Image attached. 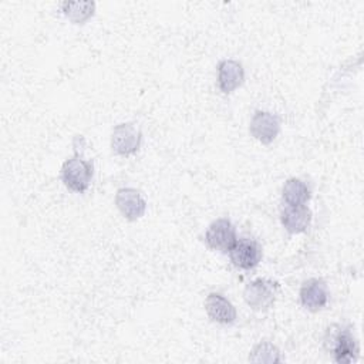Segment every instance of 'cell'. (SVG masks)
<instances>
[{
	"label": "cell",
	"mask_w": 364,
	"mask_h": 364,
	"mask_svg": "<svg viewBox=\"0 0 364 364\" xmlns=\"http://www.w3.org/2000/svg\"><path fill=\"white\" fill-rule=\"evenodd\" d=\"M326 348L333 354L334 361L340 364H348L357 360L358 346L350 330V327L331 326L327 328L324 338Z\"/></svg>",
	"instance_id": "6da1fadb"
},
{
	"label": "cell",
	"mask_w": 364,
	"mask_h": 364,
	"mask_svg": "<svg viewBox=\"0 0 364 364\" xmlns=\"http://www.w3.org/2000/svg\"><path fill=\"white\" fill-rule=\"evenodd\" d=\"M94 175L92 162L84 159L77 151L73 158L67 159L61 168V179L64 185L78 193L88 189Z\"/></svg>",
	"instance_id": "7a4b0ae2"
},
{
	"label": "cell",
	"mask_w": 364,
	"mask_h": 364,
	"mask_svg": "<svg viewBox=\"0 0 364 364\" xmlns=\"http://www.w3.org/2000/svg\"><path fill=\"white\" fill-rule=\"evenodd\" d=\"M277 284L267 279H256L250 282L243 291L245 301L253 310H267L276 300Z\"/></svg>",
	"instance_id": "3957f363"
},
{
	"label": "cell",
	"mask_w": 364,
	"mask_h": 364,
	"mask_svg": "<svg viewBox=\"0 0 364 364\" xmlns=\"http://www.w3.org/2000/svg\"><path fill=\"white\" fill-rule=\"evenodd\" d=\"M236 240H237L236 229L232 225V222L225 218L213 220L205 233L206 245L213 250H219L225 253L232 249Z\"/></svg>",
	"instance_id": "277c9868"
},
{
	"label": "cell",
	"mask_w": 364,
	"mask_h": 364,
	"mask_svg": "<svg viewBox=\"0 0 364 364\" xmlns=\"http://www.w3.org/2000/svg\"><path fill=\"white\" fill-rule=\"evenodd\" d=\"M141 131L131 122L119 124L114 128L111 136V148L115 154L128 156L135 154L141 146Z\"/></svg>",
	"instance_id": "5b68a950"
},
{
	"label": "cell",
	"mask_w": 364,
	"mask_h": 364,
	"mask_svg": "<svg viewBox=\"0 0 364 364\" xmlns=\"http://www.w3.org/2000/svg\"><path fill=\"white\" fill-rule=\"evenodd\" d=\"M229 256L233 266L237 269L250 270L259 264L262 259V249L256 240L243 237L236 240V243L229 250Z\"/></svg>",
	"instance_id": "8992f818"
},
{
	"label": "cell",
	"mask_w": 364,
	"mask_h": 364,
	"mask_svg": "<svg viewBox=\"0 0 364 364\" xmlns=\"http://www.w3.org/2000/svg\"><path fill=\"white\" fill-rule=\"evenodd\" d=\"M249 131L255 139L269 145L272 144L280 131V119L277 115L267 111H256L252 117Z\"/></svg>",
	"instance_id": "52a82bcc"
},
{
	"label": "cell",
	"mask_w": 364,
	"mask_h": 364,
	"mask_svg": "<svg viewBox=\"0 0 364 364\" xmlns=\"http://www.w3.org/2000/svg\"><path fill=\"white\" fill-rule=\"evenodd\" d=\"M115 205L122 216L128 220L139 219L146 209V202L139 191L134 188H121L115 195Z\"/></svg>",
	"instance_id": "ba28073f"
},
{
	"label": "cell",
	"mask_w": 364,
	"mask_h": 364,
	"mask_svg": "<svg viewBox=\"0 0 364 364\" xmlns=\"http://www.w3.org/2000/svg\"><path fill=\"white\" fill-rule=\"evenodd\" d=\"M300 301L310 311L321 310L328 301L327 284L321 279H309L300 287Z\"/></svg>",
	"instance_id": "9c48e42d"
},
{
	"label": "cell",
	"mask_w": 364,
	"mask_h": 364,
	"mask_svg": "<svg viewBox=\"0 0 364 364\" xmlns=\"http://www.w3.org/2000/svg\"><path fill=\"white\" fill-rule=\"evenodd\" d=\"M245 81V70L239 61L223 60L218 65V87L223 94L239 88Z\"/></svg>",
	"instance_id": "30bf717a"
},
{
	"label": "cell",
	"mask_w": 364,
	"mask_h": 364,
	"mask_svg": "<svg viewBox=\"0 0 364 364\" xmlns=\"http://www.w3.org/2000/svg\"><path fill=\"white\" fill-rule=\"evenodd\" d=\"M205 309L208 316L220 324H232L236 320V310L233 304L219 293L208 294L205 300Z\"/></svg>",
	"instance_id": "8fae6325"
},
{
	"label": "cell",
	"mask_w": 364,
	"mask_h": 364,
	"mask_svg": "<svg viewBox=\"0 0 364 364\" xmlns=\"http://www.w3.org/2000/svg\"><path fill=\"white\" fill-rule=\"evenodd\" d=\"M280 220L289 233H301L311 222V212L304 205H287L280 213Z\"/></svg>",
	"instance_id": "7c38bea8"
},
{
	"label": "cell",
	"mask_w": 364,
	"mask_h": 364,
	"mask_svg": "<svg viewBox=\"0 0 364 364\" xmlns=\"http://www.w3.org/2000/svg\"><path fill=\"white\" fill-rule=\"evenodd\" d=\"M282 196L287 205H304L310 199V189L301 179L290 178L283 185Z\"/></svg>",
	"instance_id": "4fadbf2b"
},
{
	"label": "cell",
	"mask_w": 364,
	"mask_h": 364,
	"mask_svg": "<svg viewBox=\"0 0 364 364\" xmlns=\"http://www.w3.org/2000/svg\"><path fill=\"white\" fill-rule=\"evenodd\" d=\"M63 13L64 16L80 24L87 21L90 17H92L94 10H95V3L94 1H75V3H63Z\"/></svg>",
	"instance_id": "5bb4252c"
},
{
	"label": "cell",
	"mask_w": 364,
	"mask_h": 364,
	"mask_svg": "<svg viewBox=\"0 0 364 364\" xmlns=\"http://www.w3.org/2000/svg\"><path fill=\"white\" fill-rule=\"evenodd\" d=\"M249 361L252 363H266V364H273V363H280V351L279 348L270 343V341H262L255 348L252 350L249 355Z\"/></svg>",
	"instance_id": "9a60e30c"
}]
</instances>
